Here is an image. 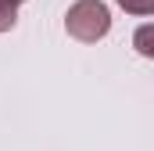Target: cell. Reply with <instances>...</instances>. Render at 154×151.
Wrapping results in <instances>:
<instances>
[{"instance_id":"277c9868","label":"cell","mask_w":154,"mask_h":151,"mask_svg":"<svg viewBox=\"0 0 154 151\" xmlns=\"http://www.w3.org/2000/svg\"><path fill=\"white\" fill-rule=\"evenodd\" d=\"M118 7H122L125 14H140V18L154 14V0H118Z\"/></svg>"},{"instance_id":"6da1fadb","label":"cell","mask_w":154,"mask_h":151,"mask_svg":"<svg viewBox=\"0 0 154 151\" xmlns=\"http://www.w3.org/2000/svg\"><path fill=\"white\" fill-rule=\"evenodd\" d=\"M65 33L79 43H97L111 33V11L104 0H75L65 14Z\"/></svg>"},{"instance_id":"3957f363","label":"cell","mask_w":154,"mask_h":151,"mask_svg":"<svg viewBox=\"0 0 154 151\" xmlns=\"http://www.w3.org/2000/svg\"><path fill=\"white\" fill-rule=\"evenodd\" d=\"M18 25V4L14 0H0V33H11Z\"/></svg>"},{"instance_id":"5b68a950","label":"cell","mask_w":154,"mask_h":151,"mask_svg":"<svg viewBox=\"0 0 154 151\" xmlns=\"http://www.w3.org/2000/svg\"><path fill=\"white\" fill-rule=\"evenodd\" d=\"M14 4H25V0H14Z\"/></svg>"},{"instance_id":"7a4b0ae2","label":"cell","mask_w":154,"mask_h":151,"mask_svg":"<svg viewBox=\"0 0 154 151\" xmlns=\"http://www.w3.org/2000/svg\"><path fill=\"white\" fill-rule=\"evenodd\" d=\"M133 47H136L140 58H151V61H154V22L140 25V29L133 33Z\"/></svg>"}]
</instances>
